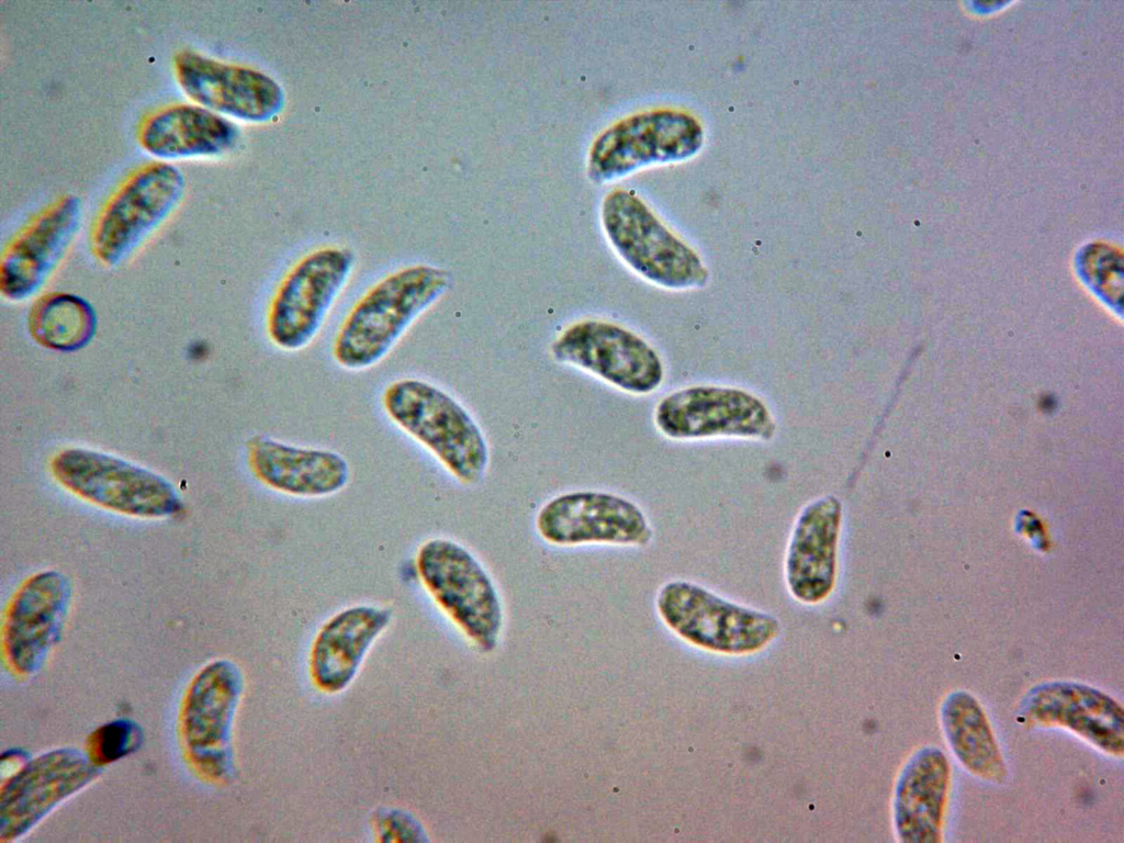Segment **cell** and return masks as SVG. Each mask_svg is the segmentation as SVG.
Segmentation results:
<instances>
[{
  "label": "cell",
  "instance_id": "26",
  "mask_svg": "<svg viewBox=\"0 0 1124 843\" xmlns=\"http://www.w3.org/2000/svg\"><path fill=\"white\" fill-rule=\"evenodd\" d=\"M138 727L128 720H115L98 728L88 740L89 758L97 766L108 764L136 750L140 744Z\"/></svg>",
  "mask_w": 1124,
  "mask_h": 843
},
{
  "label": "cell",
  "instance_id": "18",
  "mask_svg": "<svg viewBox=\"0 0 1124 843\" xmlns=\"http://www.w3.org/2000/svg\"><path fill=\"white\" fill-rule=\"evenodd\" d=\"M80 752L64 749L30 762L2 786L1 840L27 831L58 801L79 790L97 773Z\"/></svg>",
  "mask_w": 1124,
  "mask_h": 843
},
{
  "label": "cell",
  "instance_id": "17",
  "mask_svg": "<svg viewBox=\"0 0 1124 843\" xmlns=\"http://www.w3.org/2000/svg\"><path fill=\"white\" fill-rule=\"evenodd\" d=\"M69 597V583L56 571L37 573L18 589L2 631L4 655L16 673L40 667L59 637Z\"/></svg>",
  "mask_w": 1124,
  "mask_h": 843
},
{
  "label": "cell",
  "instance_id": "15",
  "mask_svg": "<svg viewBox=\"0 0 1124 843\" xmlns=\"http://www.w3.org/2000/svg\"><path fill=\"white\" fill-rule=\"evenodd\" d=\"M173 70L181 90L195 104L225 117L262 122L282 105L277 82L251 68L184 49L175 56Z\"/></svg>",
  "mask_w": 1124,
  "mask_h": 843
},
{
  "label": "cell",
  "instance_id": "1",
  "mask_svg": "<svg viewBox=\"0 0 1124 843\" xmlns=\"http://www.w3.org/2000/svg\"><path fill=\"white\" fill-rule=\"evenodd\" d=\"M448 271L416 265L374 284L350 310L333 345L338 364L362 370L379 362L411 324L449 288Z\"/></svg>",
  "mask_w": 1124,
  "mask_h": 843
},
{
  "label": "cell",
  "instance_id": "2",
  "mask_svg": "<svg viewBox=\"0 0 1124 843\" xmlns=\"http://www.w3.org/2000/svg\"><path fill=\"white\" fill-rule=\"evenodd\" d=\"M391 419L425 446L463 484L480 482L488 464L484 436L448 393L426 381L402 379L383 393Z\"/></svg>",
  "mask_w": 1124,
  "mask_h": 843
},
{
  "label": "cell",
  "instance_id": "12",
  "mask_svg": "<svg viewBox=\"0 0 1124 843\" xmlns=\"http://www.w3.org/2000/svg\"><path fill=\"white\" fill-rule=\"evenodd\" d=\"M657 429L672 439L733 436L771 439L775 423L765 404L751 393L723 386H690L660 401Z\"/></svg>",
  "mask_w": 1124,
  "mask_h": 843
},
{
  "label": "cell",
  "instance_id": "5",
  "mask_svg": "<svg viewBox=\"0 0 1124 843\" xmlns=\"http://www.w3.org/2000/svg\"><path fill=\"white\" fill-rule=\"evenodd\" d=\"M186 189L183 173L153 161L130 175L100 210L90 235L93 256L114 267L127 259L176 210Z\"/></svg>",
  "mask_w": 1124,
  "mask_h": 843
},
{
  "label": "cell",
  "instance_id": "22",
  "mask_svg": "<svg viewBox=\"0 0 1124 843\" xmlns=\"http://www.w3.org/2000/svg\"><path fill=\"white\" fill-rule=\"evenodd\" d=\"M247 452L250 470L260 482L294 496L336 493L349 477L347 461L329 450L296 447L256 436L248 441Z\"/></svg>",
  "mask_w": 1124,
  "mask_h": 843
},
{
  "label": "cell",
  "instance_id": "13",
  "mask_svg": "<svg viewBox=\"0 0 1124 843\" xmlns=\"http://www.w3.org/2000/svg\"><path fill=\"white\" fill-rule=\"evenodd\" d=\"M243 690L239 668L220 660L203 668L186 696L181 729L192 763L203 774L223 778L229 771L228 741Z\"/></svg>",
  "mask_w": 1124,
  "mask_h": 843
},
{
  "label": "cell",
  "instance_id": "11",
  "mask_svg": "<svg viewBox=\"0 0 1124 843\" xmlns=\"http://www.w3.org/2000/svg\"><path fill=\"white\" fill-rule=\"evenodd\" d=\"M540 537L554 546L591 543L647 546L651 526L632 501L604 491H574L546 503L537 514Z\"/></svg>",
  "mask_w": 1124,
  "mask_h": 843
},
{
  "label": "cell",
  "instance_id": "7",
  "mask_svg": "<svg viewBox=\"0 0 1124 843\" xmlns=\"http://www.w3.org/2000/svg\"><path fill=\"white\" fill-rule=\"evenodd\" d=\"M419 577L437 605L481 650L498 641L503 612L495 586L481 563L461 544L442 538L422 544Z\"/></svg>",
  "mask_w": 1124,
  "mask_h": 843
},
{
  "label": "cell",
  "instance_id": "3",
  "mask_svg": "<svg viewBox=\"0 0 1124 843\" xmlns=\"http://www.w3.org/2000/svg\"><path fill=\"white\" fill-rule=\"evenodd\" d=\"M602 224L618 256L648 281L667 289L706 283L698 255L675 236L633 192L614 190L602 204Z\"/></svg>",
  "mask_w": 1124,
  "mask_h": 843
},
{
  "label": "cell",
  "instance_id": "27",
  "mask_svg": "<svg viewBox=\"0 0 1124 843\" xmlns=\"http://www.w3.org/2000/svg\"><path fill=\"white\" fill-rule=\"evenodd\" d=\"M378 842H424L425 831L419 821L408 811L397 808L381 810L372 825Z\"/></svg>",
  "mask_w": 1124,
  "mask_h": 843
},
{
  "label": "cell",
  "instance_id": "19",
  "mask_svg": "<svg viewBox=\"0 0 1124 843\" xmlns=\"http://www.w3.org/2000/svg\"><path fill=\"white\" fill-rule=\"evenodd\" d=\"M842 517V503L834 495L819 497L799 513L785 558L786 583L797 600L818 604L832 593Z\"/></svg>",
  "mask_w": 1124,
  "mask_h": 843
},
{
  "label": "cell",
  "instance_id": "8",
  "mask_svg": "<svg viewBox=\"0 0 1124 843\" xmlns=\"http://www.w3.org/2000/svg\"><path fill=\"white\" fill-rule=\"evenodd\" d=\"M700 144V126L686 113H636L612 124L594 140L587 173L594 182H608L652 164L685 159Z\"/></svg>",
  "mask_w": 1124,
  "mask_h": 843
},
{
  "label": "cell",
  "instance_id": "23",
  "mask_svg": "<svg viewBox=\"0 0 1124 843\" xmlns=\"http://www.w3.org/2000/svg\"><path fill=\"white\" fill-rule=\"evenodd\" d=\"M237 135L227 117L199 104L176 103L147 115L137 139L147 154L164 161L221 155L234 146Z\"/></svg>",
  "mask_w": 1124,
  "mask_h": 843
},
{
  "label": "cell",
  "instance_id": "14",
  "mask_svg": "<svg viewBox=\"0 0 1124 843\" xmlns=\"http://www.w3.org/2000/svg\"><path fill=\"white\" fill-rule=\"evenodd\" d=\"M81 220V201L65 194L30 220L5 245L0 293L13 302L33 296L70 247Z\"/></svg>",
  "mask_w": 1124,
  "mask_h": 843
},
{
  "label": "cell",
  "instance_id": "20",
  "mask_svg": "<svg viewBox=\"0 0 1124 843\" xmlns=\"http://www.w3.org/2000/svg\"><path fill=\"white\" fill-rule=\"evenodd\" d=\"M391 619L389 608L373 605L351 606L327 619L317 631L308 653V675L313 686L326 695L344 692Z\"/></svg>",
  "mask_w": 1124,
  "mask_h": 843
},
{
  "label": "cell",
  "instance_id": "25",
  "mask_svg": "<svg viewBox=\"0 0 1124 843\" xmlns=\"http://www.w3.org/2000/svg\"><path fill=\"white\" fill-rule=\"evenodd\" d=\"M97 314L85 299L66 292L46 293L32 304L27 329L40 346L59 352L85 348L97 331Z\"/></svg>",
  "mask_w": 1124,
  "mask_h": 843
},
{
  "label": "cell",
  "instance_id": "24",
  "mask_svg": "<svg viewBox=\"0 0 1124 843\" xmlns=\"http://www.w3.org/2000/svg\"><path fill=\"white\" fill-rule=\"evenodd\" d=\"M941 721L953 753L969 773L989 782L1004 779L1001 751L974 696L963 690L951 693L942 705Z\"/></svg>",
  "mask_w": 1124,
  "mask_h": 843
},
{
  "label": "cell",
  "instance_id": "9",
  "mask_svg": "<svg viewBox=\"0 0 1124 843\" xmlns=\"http://www.w3.org/2000/svg\"><path fill=\"white\" fill-rule=\"evenodd\" d=\"M353 262L350 250L330 247L308 254L288 271L267 316V331L277 347L294 351L311 342L345 286Z\"/></svg>",
  "mask_w": 1124,
  "mask_h": 843
},
{
  "label": "cell",
  "instance_id": "4",
  "mask_svg": "<svg viewBox=\"0 0 1124 843\" xmlns=\"http://www.w3.org/2000/svg\"><path fill=\"white\" fill-rule=\"evenodd\" d=\"M656 608L665 625L700 649L730 655L757 652L780 631L772 615L729 602L687 581L664 584Z\"/></svg>",
  "mask_w": 1124,
  "mask_h": 843
},
{
  "label": "cell",
  "instance_id": "6",
  "mask_svg": "<svg viewBox=\"0 0 1124 843\" xmlns=\"http://www.w3.org/2000/svg\"><path fill=\"white\" fill-rule=\"evenodd\" d=\"M50 467L54 477L64 487L109 510L160 518L182 509L177 491L166 479L116 456L69 448L59 451Z\"/></svg>",
  "mask_w": 1124,
  "mask_h": 843
},
{
  "label": "cell",
  "instance_id": "16",
  "mask_svg": "<svg viewBox=\"0 0 1124 843\" xmlns=\"http://www.w3.org/2000/svg\"><path fill=\"white\" fill-rule=\"evenodd\" d=\"M1021 715L1029 723L1067 729L1110 755L1123 754V708L1090 685L1055 681L1034 686L1022 701Z\"/></svg>",
  "mask_w": 1124,
  "mask_h": 843
},
{
  "label": "cell",
  "instance_id": "21",
  "mask_svg": "<svg viewBox=\"0 0 1124 843\" xmlns=\"http://www.w3.org/2000/svg\"><path fill=\"white\" fill-rule=\"evenodd\" d=\"M951 768L937 748L917 751L904 764L896 783L892 814L900 842L942 841Z\"/></svg>",
  "mask_w": 1124,
  "mask_h": 843
},
{
  "label": "cell",
  "instance_id": "10",
  "mask_svg": "<svg viewBox=\"0 0 1124 843\" xmlns=\"http://www.w3.org/2000/svg\"><path fill=\"white\" fill-rule=\"evenodd\" d=\"M552 356L629 393H650L663 380L654 349L634 333L605 321L569 326L552 344Z\"/></svg>",
  "mask_w": 1124,
  "mask_h": 843
}]
</instances>
